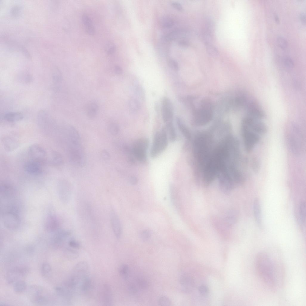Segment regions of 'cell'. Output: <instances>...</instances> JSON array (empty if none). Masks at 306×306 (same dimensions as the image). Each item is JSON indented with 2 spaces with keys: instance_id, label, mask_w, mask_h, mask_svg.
Wrapping results in <instances>:
<instances>
[{
  "instance_id": "obj_15",
  "label": "cell",
  "mask_w": 306,
  "mask_h": 306,
  "mask_svg": "<svg viewBox=\"0 0 306 306\" xmlns=\"http://www.w3.org/2000/svg\"><path fill=\"white\" fill-rule=\"evenodd\" d=\"M30 156L35 160H42L45 158L47 152L41 146L33 144L28 149Z\"/></svg>"
},
{
  "instance_id": "obj_34",
  "label": "cell",
  "mask_w": 306,
  "mask_h": 306,
  "mask_svg": "<svg viewBox=\"0 0 306 306\" xmlns=\"http://www.w3.org/2000/svg\"><path fill=\"white\" fill-rule=\"evenodd\" d=\"M128 267L126 264H123L119 267L118 271L120 275L124 279L128 277Z\"/></svg>"
},
{
  "instance_id": "obj_12",
  "label": "cell",
  "mask_w": 306,
  "mask_h": 306,
  "mask_svg": "<svg viewBox=\"0 0 306 306\" xmlns=\"http://www.w3.org/2000/svg\"><path fill=\"white\" fill-rule=\"evenodd\" d=\"M3 224L5 227L10 230H14L19 226V220L16 215L11 212L5 213L3 217Z\"/></svg>"
},
{
  "instance_id": "obj_11",
  "label": "cell",
  "mask_w": 306,
  "mask_h": 306,
  "mask_svg": "<svg viewBox=\"0 0 306 306\" xmlns=\"http://www.w3.org/2000/svg\"><path fill=\"white\" fill-rule=\"evenodd\" d=\"M161 114L163 120L166 124L172 123L173 108L171 101L167 97H165L162 99Z\"/></svg>"
},
{
  "instance_id": "obj_1",
  "label": "cell",
  "mask_w": 306,
  "mask_h": 306,
  "mask_svg": "<svg viewBox=\"0 0 306 306\" xmlns=\"http://www.w3.org/2000/svg\"><path fill=\"white\" fill-rule=\"evenodd\" d=\"M267 253H258L255 260L257 273L264 283L271 291H276L278 282L277 264Z\"/></svg>"
},
{
  "instance_id": "obj_13",
  "label": "cell",
  "mask_w": 306,
  "mask_h": 306,
  "mask_svg": "<svg viewBox=\"0 0 306 306\" xmlns=\"http://www.w3.org/2000/svg\"><path fill=\"white\" fill-rule=\"evenodd\" d=\"M28 270L26 267L17 268L10 270L7 274V282L9 284L13 283L19 278L26 275Z\"/></svg>"
},
{
  "instance_id": "obj_53",
  "label": "cell",
  "mask_w": 306,
  "mask_h": 306,
  "mask_svg": "<svg viewBox=\"0 0 306 306\" xmlns=\"http://www.w3.org/2000/svg\"><path fill=\"white\" fill-rule=\"evenodd\" d=\"M274 17L276 22L277 23H279V19L278 15L276 14H275Z\"/></svg>"
},
{
  "instance_id": "obj_30",
  "label": "cell",
  "mask_w": 306,
  "mask_h": 306,
  "mask_svg": "<svg viewBox=\"0 0 306 306\" xmlns=\"http://www.w3.org/2000/svg\"><path fill=\"white\" fill-rule=\"evenodd\" d=\"M306 205L305 202H302L300 204L299 214V221L301 224H303L306 220Z\"/></svg>"
},
{
  "instance_id": "obj_19",
  "label": "cell",
  "mask_w": 306,
  "mask_h": 306,
  "mask_svg": "<svg viewBox=\"0 0 306 306\" xmlns=\"http://www.w3.org/2000/svg\"><path fill=\"white\" fill-rule=\"evenodd\" d=\"M58 224L56 218L53 215H49L45 221V230L48 232H53L57 229Z\"/></svg>"
},
{
  "instance_id": "obj_16",
  "label": "cell",
  "mask_w": 306,
  "mask_h": 306,
  "mask_svg": "<svg viewBox=\"0 0 306 306\" xmlns=\"http://www.w3.org/2000/svg\"><path fill=\"white\" fill-rule=\"evenodd\" d=\"M24 169L27 173L33 175H39L42 172V167L40 164L35 161L27 162L24 165Z\"/></svg>"
},
{
  "instance_id": "obj_51",
  "label": "cell",
  "mask_w": 306,
  "mask_h": 306,
  "mask_svg": "<svg viewBox=\"0 0 306 306\" xmlns=\"http://www.w3.org/2000/svg\"><path fill=\"white\" fill-rule=\"evenodd\" d=\"M300 18L301 21L303 23L306 22V16L303 12H301L300 14Z\"/></svg>"
},
{
  "instance_id": "obj_31",
  "label": "cell",
  "mask_w": 306,
  "mask_h": 306,
  "mask_svg": "<svg viewBox=\"0 0 306 306\" xmlns=\"http://www.w3.org/2000/svg\"><path fill=\"white\" fill-rule=\"evenodd\" d=\"M107 129L109 134L113 136H115L119 133V127L117 123L112 122L108 124Z\"/></svg>"
},
{
  "instance_id": "obj_23",
  "label": "cell",
  "mask_w": 306,
  "mask_h": 306,
  "mask_svg": "<svg viewBox=\"0 0 306 306\" xmlns=\"http://www.w3.org/2000/svg\"><path fill=\"white\" fill-rule=\"evenodd\" d=\"M23 118L21 113L17 112H10L5 114L4 118L9 122H15L22 120Z\"/></svg>"
},
{
  "instance_id": "obj_29",
  "label": "cell",
  "mask_w": 306,
  "mask_h": 306,
  "mask_svg": "<svg viewBox=\"0 0 306 306\" xmlns=\"http://www.w3.org/2000/svg\"><path fill=\"white\" fill-rule=\"evenodd\" d=\"M50 160L53 164L56 165H61L63 163V159L61 155L56 152L51 153Z\"/></svg>"
},
{
  "instance_id": "obj_22",
  "label": "cell",
  "mask_w": 306,
  "mask_h": 306,
  "mask_svg": "<svg viewBox=\"0 0 306 306\" xmlns=\"http://www.w3.org/2000/svg\"><path fill=\"white\" fill-rule=\"evenodd\" d=\"M82 20L85 26L87 33L89 35H93L95 33V30L91 19L86 15H84L82 16Z\"/></svg>"
},
{
  "instance_id": "obj_48",
  "label": "cell",
  "mask_w": 306,
  "mask_h": 306,
  "mask_svg": "<svg viewBox=\"0 0 306 306\" xmlns=\"http://www.w3.org/2000/svg\"><path fill=\"white\" fill-rule=\"evenodd\" d=\"M171 5L174 9L179 11H181L183 10L181 4L178 2H172L171 3Z\"/></svg>"
},
{
  "instance_id": "obj_40",
  "label": "cell",
  "mask_w": 306,
  "mask_h": 306,
  "mask_svg": "<svg viewBox=\"0 0 306 306\" xmlns=\"http://www.w3.org/2000/svg\"><path fill=\"white\" fill-rule=\"evenodd\" d=\"M278 45L281 48L284 49L287 47L288 43L287 40L282 36H279L277 38Z\"/></svg>"
},
{
  "instance_id": "obj_8",
  "label": "cell",
  "mask_w": 306,
  "mask_h": 306,
  "mask_svg": "<svg viewBox=\"0 0 306 306\" xmlns=\"http://www.w3.org/2000/svg\"><path fill=\"white\" fill-rule=\"evenodd\" d=\"M148 145V140L146 138L139 139L134 143L132 152L135 158L139 161L144 162L146 160Z\"/></svg>"
},
{
  "instance_id": "obj_45",
  "label": "cell",
  "mask_w": 306,
  "mask_h": 306,
  "mask_svg": "<svg viewBox=\"0 0 306 306\" xmlns=\"http://www.w3.org/2000/svg\"><path fill=\"white\" fill-rule=\"evenodd\" d=\"M100 155L102 158L104 160H108L110 158V155L109 152L106 149L102 150L100 152Z\"/></svg>"
},
{
  "instance_id": "obj_20",
  "label": "cell",
  "mask_w": 306,
  "mask_h": 306,
  "mask_svg": "<svg viewBox=\"0 0 306 306\" xmlns=\"http://www.w3.org/2000/svg\"><path fill=\"white\" fill-rule=\"evenodd\" d=\"M253 211L255 218L257 224L259 226L261 227V206L259 200L258 198H256L254 201Z\"/></svg>"
},
{
  "instance_id": "obj_10",
  "label": "cell",
  "mask_w": 306,
  "mask_h": 306,
  "mask_svg": "<svg viewBox=\"0 0 306 306\" xmlns=\"http://www.w3.org/2000/svg\"><path fill=\"white\" fill-rule=\"evenodd\" d=\"M30 299L33 303L41 305L47 303L48 299L43 288L37 286H33L30 287Z\"/></svg>"
},
{
  "instance_id": "obj_38",
  "label": "cell",
  "mask_w": 306,
  "mask_h": 306,
  "mask_svg": "<svg viewBox=\"0 0 306 306\" xmlns=\"http://www.w3.org/2000/svg\"><path fill=\"white\" fill-rule=\"evenodd\" d=\"M159 305L161 306H169L171 305V302L167 297L162 296L159 297L158 301Z\"/></svg>"
},
{
  "instance_id": "obj_26",
  "label": "cell",
  "mask_w": 306,
  "mask_h": 306,
  "mask_svg": "<svg viewBox=\"0 0 306 306\" xmlns=\"http://www.w3.org/2000/svg\"><path fill=\"white\" fill-rule=\"evenodd\" d=\"M128 104L129 109L132 113L137 112L140 109V103L138 100L135 98H130Z\"/></svg>"
},
{
  "instance_id": "obj_6",
  "label": "cell",
  "mask_w": 306,
  "mask_h": 306,
  "mask_svg": "<svg viewBox=\"0 0 306 306\" xmlns=\"http://www.w3.org/2000/svg\"><path fill=\"white\" fill-rule=\"evenodd\" d=\"M194 121L198 126H203L209 123L213 115L212 106L208 102H205L194 112Z\"/></svg>"
},
{
  "instance_id": "obj_7",
  "label": "cell",
  "mask_w": 306,
  "mask_h": 306,
  "mask_svg": "<svg viewBox=\"0 0 306 306\" xmlns=\"http://www.w3.org/2000/svg\"><path fill=\"white\" fill-rule=\"evenodd\" d=\"M261 120L247 115L242 121L241 126L258 134H264L267 131V128Z\"/></svg>"
},
{
  "instance_id": "obj_5",
  "label": "cell",
  "mask_w": 306,
  "mask_h": 306,
  "mask_svg": "<svg viewBox=\"0 0 306 306\" xmlns=\"http://www.w3.org/2000/svg\"><path fill=\"white\" fill-rule=\"evenodd\" d=\"M168 136L165 127L155 134L150 151V156L154 158L157 157L166 148Z\"/></svg>"
},
{
  "instance_id": "obj_50",
  "label": "cell",
  "mask_w": 306,
  "mask_h": 306,
  "mask_svg": "<svg viewBox=\"0 0 306 306\" xmlns=\"http://www.w3.org/2000/svg\"><path fill=\"white\" fill-rule=\"evenodd\" d=\"M114 70L115 73L117 75H121L123 73V70L122 68L118 65L115 66Z\"/></svg>"
},
{
  "instance_id": "obj_17",
  "label": "cell",
  "mask_w": 306,
  "mask_h": 306,
  "mask_svg": "<svg viewBox=\"0 0 306 306\" xmlns=\"http://www.w3.org/2000/svg\"><path fill=\"white\" fill-rule=\"evenodd\" d=\"M101 292V299L104 305H111L112 303V295L109 286L107 284H104Z\"/></svg>"
},
{
  "instance_id": "obj_28",
  "label": "cell",
  "mask_w": 306,
  "mask_h": 306,
  "mask_svg": "<svg viewBox=\"0 0 306 306\" xmlns=\"http://www.w3.org/2000/svg\"><path fill=\"white\" fill-rule=\"evenodd\" d=\"M174 22L173 19L169 16H163L161 20V24L164 28H171L174 25Z\"/></svg>"
},
{
  "instance_id": "obj_2",
  "label": "cell",
  "mask_w": 306,
  "mask_h": 306,
  "mask_svg": "<svg viewBox=\"0 0 306 306\" xmlns=\"http://www.w3.org/2000/svg\"><path fill=\"white\" fill-rule=\"evenodd\" d=\"M212 141L211 136L204 132L198 134L194 139L193 144L194 155L202 168L213 151L211 150Z\"/></svg>"
},
{
  "instance_id": "obj_32",
  "label": "cell",
  "mask_w": 306,
  "mask_h": 306,
  "mask_svg": "<svg viewBox=\"0 0 306 306\" xmlns=\"http://www.w3.org/2000/svg\"><path fill=\"white\" fill-rule=\"evenodd\" d=\"M27 285L26 282L23 281H19L14 284L13 289L14 291L17 293H21L24 292L26 289Z\"/></svg>"
},
{
  "instance_id": "obj_18",
  "label": "cell",
  "mask_w": 306,
  "mask_h": 306,
  "mask_svg": "<svg viewBox=\"0 0 306 306\" xmlns=\"http://www.w3.org/2000/svg\"><path fill=\"white\" fill-rule=\"evenodd\" d=\"M2 143L4 149L7 152L13 151L19 146V143L16 139L8 136L4 137Z\"/></svg>"
},
{
  "instance_id": "obj_39",
  "label": "cell",
  "mask_w": 306,
  "mask_h": 306,
  "mask_svg": "<svg viewBox=\"0 0 306 306\" xmlns=\"http://www.w3.org/2000/svg\"><path fill=\"white\" fill-rule=\"evenodd\" d=\"M202 37L205 45L212 44V38L211 33L206 31L203 33Z\"/></svg>"
},
{
  "instance_id": "obj_9",
  "label": "cell",
  "mask_w": 306,
  "mask_h": 306,
  "mask_svg": "<svg viewBox=\"0 0 306 306\" xmlns=\"http://www.w3.org/2000/svg\"><path fill=\"white\" fill-rule=\"evenodd\" d=\"M241 130L245 149L250 152L259 141V135L244 127L241 126Z\"/></svg>"
},
{
  "instance_id": "obj_36",
  "label": "cell",
  "mask_w": 306,
  "mask_h": 306,
  "mask_svg": "<svg viewBox=\"0 0 306 306\" xmlns=\"http://www.w3.org/2000/svg\"><path fill=\"white\" fill-rule=\"evenodd\" d=\"M105 50L108 54H112L115 52L116 47L115 45L112 42H108L105 45Z\"/></svg>"
},
{
  "instance_id": "obj_47",
  "label": "cell",
  "mask_w": 306,
  "mask_h": 306,
  "mask_svg": "<svg viewBox=\"0 0 306 306\" xmlns=\"http://www.w3.org/2000/svg\"><path fill=\"white\" fill-rule=\"evenodd\" d=\"M69 246L74 249H78L80 244L78 242L74 240H70L68 243Z\"/></svg>"
},
{
  "instance_id": "obj_3",
  "label": "cell",
  "mask_w": 306,
  "mask_h": 306,
  "mask_svg": "<svg viewBox=\"0 0 306 306\" xmlns=\"http://www.w3.org/2000/svg\"><path fill=\"white\" fill-rule=\"evenodd\" d=\"M68 140V152L70 160L74 166H83L85 163V153L80 139Z\"/></svg>"
},
{
  "instance_id": "obj_52",
  "label": "cell",
  "mask_w": 306,
  "mask_h": 306,
  "mask_svg": "<svg viewBox=\"0 0 306 306\" xmlns=\"http://www.w3.org/2000/svg\"><path fill=\"white\" fill-rule=\"evenodd\" d=\"M130 181L131 183L132 184H135L137 183V180L135 178L132 177L130 178Z\"/></svg>"
},
{
  "instance_id": "obj_25",
  "label": "cell",
  "mask_w": 306,
  "mask_h": 306,
  "mask_svg": "<svg viewBox=\"0 0 306 306\" xmlns=\"http://www.w3.org/2000/svg\"><path fill=\"white\" fill-rule=\"evenodd\" d=\"M165 127L169 140L171 142L175 141L176 138V134L172 123L166 124Z\"/></svg>"
},
{
  "instance_id": "obj_42",
  "label": "cell",
  "mask_w": 306,
  "mask_h": 306,
  "mask_svg": "<svg viewBox=\"0 0 306 306\" xmlns=\"http://www.w3.org/2000/svg\"><path fill=\"white\" fill-rule=\"evenodd\" d=\"M168 64L170 68L173 70L177 71L179 69V65L177 62L173 59H170L168 62Z\"/></svg>"
},
{
  "instance_id": "obj_14",
  "label": "cell",
  "mask_w": 306,
  "mask_h": 306,
  "mask_svg": "<svg viewBox=\"0 0 306 306\" xmlns=\"http://www.w3.org/2000/svg\"><path fill=\"white\" fill-rule=\"evenodd\" d=\"M111 225L113 233L118 238H120L122 233V228L119 218L116 213L113 210L111 212L110 216Z\"/></svg>"
},
{
  "instance_id": "obj_46",
  "label": "cell",
  "mask_w": 306,
  "mask_h": 306,
  "mask_svg": "<svg viewBox=\"0 0 306 306\" xmlns=\"http://www.w3.org/2000/svg\"><path fill=\"white\" fill-rule=\"evenodd\" d=\"M200 293L203 296L206 295L208 293V289L207 287L205 285H201L199 288Z\"/></svg>"
},
{
  "instance_id": "obj_24",
  "label": "cell",
  "mask_w": 306,
  "mask_h": 306,
  "mask_svg": "<svg viewBox=\"0 0 306 306\" xmlns=\"http://www.w3.org/2000/svg\"><path fill=\"white\" fill-rule=\"evenodd\" d=\"M0 191L2 195L5 197L13 196L15 192L13 187L10 185L6 184L1 186Z\"/></svg>"
},
{
  "instance_id": "obj_41",
  "label": "cell",
  "mask_w": 306,
  "mask_h": 306,
  "mask_svg": "<svg viewBox=\"0 0 306 306\" xmlns=\"http://www.w3.org/2000/svg\"><path fill=\"white\" fill-rule=\"evenodd\" d=\"M140 236L141 240L143 241H146L150 238L151 232L148 230H144L140 232Z\"/></svg>"
},
{
  "instance_id": "obj_33",
  "label": "cell",
  "mask_w": 306,
  "mask_h": 306,
  "mask_svg": "<svg viewBox=\"0 0 306 306\" xmlns=\"http://www.w3.org/2000/svg\"><path fill=\"white\" fill-rule=\"evenodd\" d=\"M206 50L208 54L210 56L216 57L219 55V52L218 49L212 44L205 45Z\"/></svg>"
},
{
  "instance_id": "obj_49",
  "label": "cell",
  "mask_w": 306,
  "mask_h": 306,
  "mask_svg": "<svg viewBox=\"0 0 306 306\" xmlns=\"http://www.w3.org/2000/svg\"><path fill=\"white\" fill-rule=\"evenodd\" d=\"M178 45L180 47L182 48H187L189 46V42L186 40H181L179 41L178 42Z\"/></svg>"
},
{
  "instance_id": "obj_4",
  "label": "cell",
  "mask_w": 306,
  "mask_h": 306,
  "mask_svg": "<svg viewBox=\"0 0 306 306\" xmlns=\"http://www.w3.org/2000/svg\"><path fill=\"white\" fill-rule=\"evenodd\" d=\"M288 139L291 152L295 155H299L302 149L303 137L301 130L296 124L293 123L291 125Z\"/></svg>"
},
{
  "instance_id": "obj_27",
  "label": "cell",
  "mask_w": 306,
  "mask_h": 306,
  "mask_svg": "<svg viewBox=\"0 0 306 306\" xmlns=\"http://www.w3.org/2000/svg\"><path fill=\"white\" fill-rule=\"evenodd\" d=\"M176 121L178 127L182 134L186 138L189 139L191 135L188 129L180 119L177 118Z\"/></svg>"
},
{
  "instance_id": "obj_35",
  "label": "cell",
  "mask_w": 306,
  "mask_h": 306,
  "mask_svg": "<svg viewBox=\"0 0 306 306\" xmlns=\"http://www.w3.org/2000/svg\"><path fill=\"white\" fill-rule=\"evenodd\" d=\"M51 270V267L48 263L44 262L42 264L41 267V273L43 276H48L50 274Z\"/></svg>"
},
{
  "instance_id": "obj_43",
  "label": "cell",
  "mask_w": 306,
  "mask_h": 306,
  "mask_svg": "<svg viewBox=\"0 0 306 306\" xmlns=\"http://www.w3.org/2000/svg\"><path fill=\"white\" fill-rule=\"evenodd\" d=\"M284 63L285 66L288 69L292 68L294 66L293 61L292 59L289 57H287L285 58Z\"/></svg>"
},
{
  "instance_id": "obj_44",
  "label": "cell",
  "mask_w": 306,
  "mask_h": 306,
  "mask_svg": "<svg viewBox=\"0 0 306 306\" xmlns=\"http://www.w3.org/2000/svg\"><path fill=\"white\" fill-rule=\"evenodd\" d=\"M91 282L90 280L88 278L85 279L82 285V290L83 291H86L88 289L90 286Z\"/></svg>"
},
{
  "instance_id": "obj_21",
  "label": "cell",
  "mask_w": 306,
  "mask_h": 306,
  "mask_svg": "<svg viewBox=\"0 0 306 306\" xmlns=\"http://www.w3.org/2000/svg\"><path fill=\"white\" fill-rule=\"evenodd\" d=\"M98 110L96 103L91 102L88 104L86 107L85 112L87 116L90 119H93L96 117Z\"/></svg>"
},
{
  "instance_id": "obj_37",
  "label": "cell",
  "mask_w": 306,
  "mask_h": 306,
  "mask_svg": "<svg viewBox=\"0 0 306 306\" xmlns=\"http://www.w3.org/2000/svg\"><path fill=\"white\" fill-rule=\"evenodd\" d=\"M251 167L255 173H258L260 168V164L259 160L256 157H253L251 161Z\"/></svg>"
}]
</instances>
